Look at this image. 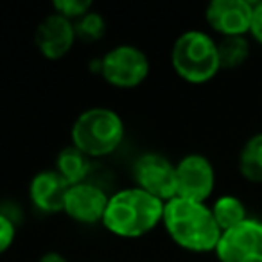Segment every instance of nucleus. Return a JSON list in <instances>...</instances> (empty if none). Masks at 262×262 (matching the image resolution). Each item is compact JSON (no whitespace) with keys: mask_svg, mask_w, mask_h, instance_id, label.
<instances>
[{"mask_svg":"<svg viewBox=\"0 0 262 262\" xmlns=\"http://www.w3.org/2000/svg\"><path fill=\"white\" fill-rule=\"evenodd\" d=\"M70 185L56 171H41L29 183V198L38 210L45 214L63 212Z\"/></svg>","mask_w":262,"mask_h":262,"instance_id":"nucleus-12","label":"nucleus"},{"mask_svg":"<svg viewBox=\"0 0 262 262\" xmlns=\"http://www.w3.org/2000/svg\"><path fill=\"white\" fill-rule=\"evenodd\" d=\"M76 40L74 22L58 13L45 16L34 31V43L47 59H61L70 52Z\"/></svg>","mask_w":262,"mask_h":262,"instance_id":"nucleus-10","label":"nucleus"},{"mask_svg":"<svg viewBox=\"0 0 262 262\" xmlns=\"http://www.w3.org/2000/svg\"><path fill=\"white\" fill-rule=\"evenodd\" d=\"M15 237H16L15 223L8 215L0 214V253H4L6 250L11 248Z\"/></svg>","mask_w":262,"mask_h":262,"instance_id":"nucleus-19","label":"nucleus"},{"mask_svg":"<svg viewBox=\"0 0 262 262\" xmlns=\"http://www.w3.org/2000/svg\"><path fill=\"white\" fill-rule=\"evenodd\" d=\"M250 41L246 36H228L217 41V56L221 69H239L250 58Z\"/></svg>","mask_w":262,"mask_h":262,"instance_id":"nucleus-16","label":"nucleus"},{"mask_svg":"<svg viewBox=\"0 0 262 262\" xmlns=\"http://www.w3.org/2000/svg\"><path fill=\"white\" fill-rule=\"evenodd\" d=\"M215 187V171L203 155H187L176 164V196L205 203Z\"/></svg>","mask_w":262,"mask_h":262,"instance_id":"nucleus-8","label":"nucleus"},{"mask_svg":"<svg viewBox=\"0 0 262 262\" xmlns=\"http://www.w3.org/2000/svg\"><path fill=\"white\" fill-rule=\"evenodd\" d=\"M99 74L115 88H137L149 74V59L135 45H117L99 61Z\"/></svg>","mask_w":262,"mask_h":262,"instance_id":"nucleus-5","label":"nucleus"},{"mask_svg":"<svg viewBox=\"0 0 262 262\" xmlns=\"http://www.w3.org/2000/svg\"><path fill=\"white\" fill-rule=\"evenodd\" d=\"M92 2L90 0H54L52 8L58 15L65 16L70 22H76L81 16H84L86 13L92 11Z\"/></svg>","mask_w":262,"mask_h":262,"instance_id":"nucleus-18","label":"nucleus"},{"mask_svg":"<svg viewBox=\"0 0 262 262\" xmlns=\"http://www.w3.org/2000/svg\"><path fill=\"white\" fill-rule=\"evenodd\" d=\"M239 172L246 182L262 183V133H255L244 142L239 153Z\"/></svg>","mask_w":262,"mask_h":262,"instance_id":"nucleus-14","label":"nucleus"},{"mask_svg":"<svg viewBox=\"0 0 262 262\" xmlns=\"http://www.w3.org/2000/svg\"><path fill=\"white\" fill-rule=\"evenodd\" d=\"M72 144L90 158L113 153L124 140V122L110 108H90L79 113L70 129Z\"/></svg>","mask_w":262,"mask_h":262,"instance_id":"nucleus-3","label":"nucleus"},{"mask_svg":"<svg viewBox=\"0 0 262 262\" xmlns=\"http://www.w3.org/2000/svg\"><path fill=\"white\" fill-rule=\"evenodd\" d=\"M250 34L257 43L262 45V0L253 2V15H251Z\"/></svg>","mask_w":262,"mask_h":262,"instance_id":"nucleus-20","label":"nucleus"},{"mask_svg":"<svg viewBox=\"0 0 262 262\" xmlns=\"http://www.w3.org/2000/svg\"><path fill=\"white\" fill-rule=\"evenodd\" d=\"M110 196L101 187L94 183H77L72 185L67 192L65 200V212L70 219L84 225H94V223H102L106 207H108Z\"/></svg>","mask_w":262,"mask_h":262,"instance_id":"nucleus-11","label":"nucleus"},{"mask_svg":"<svg viewBox=\"0 0 262 262\" xmlns=\"http://www.w3.org/2000/svg\"><path fill=\"white\" fill-rule=\"evenodd\" d=\"M92 169L90 157L84 155L81 149H77L74 144L63 147L56 157V169L54 171L69 183L70 187L83 183Z\"/></svg>","mask_w":262,"mask_h":262,"instance_id":"nucleus-13","label":"nucleus"},{"mask_svg":"<svg viewBox=\"0 0 262 262\" xmlns=\"http://www.w3.org/2000/svg\"><path fill=\"white\" fill-rule=\"evenodd\" d=\"M171 63L174 72L187 83H207L221 70L217 41L203 31H185L172 43Z\"/></svg>","mask_w":262,"mask_h":262,"instance_id":"nucleus-4","label":"nucleus"},{"mask_svg":"<svg viewBox=\"0 0 262 262\" xmlns=\"http://www.w3.org/2000/svg\"><path fill=\"white\" fill-rule=\"evenodd\" d=\"M210 210H212V215H214L215 223H217V226L221 228V232H226V230L233 228V226H237L239 223H243L244 219L250 217L243 201L235 196H230V194L217 198V200L214 201V205H212Z\"/></svg>","mask_w":262,"mask_h":262,"instance_id":"nucleus-15","label":"nucleus"},{"mask_svg":"<svg viewBox=\"0 0 262 262\" xmlns=\"http://www.w3.org/2000/svg\"><path fill=\"white\" fill-rule=\"evenodd\" d=\"M38 262H69V260L61 253H58V251H49V253L41 255Z\"/></svg>","mask_w":262,"mask_h":262,"instance_id":"nucleus-21","label":"nucleus"},{"mask_svg":"<svg viewBox=\"0 0 262 262\" xmlns=\"http://www.w3.org/2000/svg\"><path fill=\"white\" fill-rule=\"evenodd\" d=\"M137 187L160 201L176 198V165L157 153L140 155L133 165Z\"/></svg>","mask_w":262,"mask_h":262,"instance_id":"nucleus-7","label":"nucleus"},{"mask_svg":"<svg viewBox=\"0 0 262 262\" xmlns=\"http://www.w3.org/2000/svg\"><path fill=\"white\" fill-rule=\"evenodd\" d=\"M162 223L180 248L196 253L215 251L223 233L210 207L180 196L165 201Z\"/></svg>","mask_w":262,"mask_h":262,"instance_id":"nucleus-1","label":"nucleus"},{"mask_svg":"<svg viewBox=\"0 0 262 262\" xmlns=\"http://www.w3.org/2000/svg\"><path fill=\"white\" fill-rule=\"evenodd\" d=\"M219 262H262V219L248 217L219 237Z\"/></svg>","mask_w":262,"mask_h":262,"instance_id":"nucleus-6","label":"nucleus"},{"mask_svg":"<svg viewBox=\"0 0 262 262\" xmlns=\"http://www.w3.org/2000/svg\"><path fill=\"white\" fill-rule=\"evenodd\" d=\"M164 201L140 190L124 189L110 196L102 225L113 235L135 239L149 233L164 219Z\"/></svg>","mask_w":262,"mask_h":262,"instance_id":"nucleus-2","label":"nucleus"},{"mask_svg":"<svg viewBox=\"0 0 262 262\" xmlns=\"http://www.w3.org/2000/svg\"><path fill=\"white\" fill-rule=\"evenodd\" d=\"M253 2L248 0H212L207 6V24L223 38L246 36L250 33Z\"/></svg>","mask_w":262,"mask_h":262,"instance_id":"nucleus-9","label":"nucleus"},{"mask_svg":"<svg viewBox=\"0 0 262 262\" xmlns=\"http://www.w3.org/2000/svg\"><path fill=\"white\" fill-rule=\"evenodd\" d=\"M74 29H76V38L86 43H94V41L101 40L106 33V22L102 15L95 11L86 13L81 16L79 20L74 22Z\"/></svg>","mask_w":262,"mask_h":262,"instance_id":"nucleus-17","label":"nucleus"}]
</instances>
